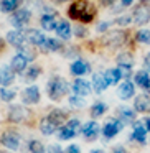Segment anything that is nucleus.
<instances>
[{
    "label": "nucleus",
    "instance_id": "nucleus-51",
    "mask_svg": "<svg viewBox=\"0 0 150 153\" xmlns=\"http://www.w3.org/2000/svg\"><path fill=\"white\" fill-rule=\"evenodd\" d=\"M143 2H147V0H143Z\"/></svg>",
    "mask_w": 150,
    "mask_h": 153
},
{
    "label": "nucleus",
    "instance_id": "nucleus-34",
    "mask_svg": "<svg viewBox=\"0 0 150 153\" xmlns=\"http://www.w3.org/2000/svg\"><path fill=\"white\" fill-rule=\"evenodd\" d=\"M30 152L31 153H45V148H43V145H41L40 142L31 140L30 142Z\"/></svg>",
    "mask_w": 150,
    "mask_h": 153
},
{
    "label": "nucleus",
    "instance_id": "nucleus-42",
    "mask_svg": "<svg viewBox=\"0 0 150 153\" xmlns=\"http://www.w3.org/2000/svg\"><path fill=\"white\" fill-rule=\"evenodd\" d=\"M112 153H127V152H125L124 146H116V148L112 150Z\"/></svg>",
    "mask_w": 150,
    "mask_h": 153
},
{
    "label": "nucleus",
    "instance_id": "nucleus-44",
    "mask_svg": "<svg viewBox=\"0 0 150 153\" xmlns=\"http://www.w3.org/2000/svg\"><path fill=\"white\" fill-rule=\"evenodd\" d=\"M132 2H134V0H122V7H129Z\"/></svg>",
    "mask_w": 150,
    "mask_h": 153
},
{
    "label": "nucleus",
    "instance_id": "nucleus-25",
    "mask_svg": "<svg viewBox=\"0 0 150 153\" xmlns=\"http://www.w3.org/2000/svg\"><path fill=\"white\" fill-rule=\"evenodd\" d=\"M134 140H137V142L140 143H145V137H147V130L143 128L140 123H135L134 125Z\"/></svg>",
    "mask_w": 150,
    "mask_h": 153
},
{
    "label": "nucleus",
    "instance_id": "nucleus-47",
    "mask_svg": "<svg viewBox=\"0 0 150 153\" xmlns=\"http://www.w3.org/2000/svg\"><path fill=\"white\" fill-rule=\"evenodd\" d=\"M91 153H104V152H102V150H93Z\"/></svg>",
    "mask_w": 150,
    "mask_h": 153
},
{
    "label": "nucleus",
    "instance_id": "nucleus-26",
    "mask_svg": "<svg viewBox=\"0 0 150 153\" xmlns=\"http://www.w3.org/2000/svg\"><path fill=\"white\" fill-rule=\"evenodd\" d=\"M106 79L109 84H117L120 81V77H122V73H120V69H109L106 71Z\"/></svg>",
    "mask_w": 150,
    "mask_h": 153
},
{
    "label": "nucleus",
    "instance_id": "nucleus-2",
    "mask_svg": "<svg viewBox=\"0 0 150 153\" xmlns=\"http://www.w3.org/2000/svg\"><path fill=\"white\" fill-rule=\"evenodd\" d=\"M46 91H48L50 99L61 100V97L66 96V92H68V84H66V81H64L63 77H58L56 76V77H53V79L48 82Z\"/></svg>",
    "mask_w": 150,
    "mask_h": 153
},
{
    "label": "nucleus",
    "instance_id": "nucleus-14",
    "mask_svg": "<svg viewBox=\"0 0 150 153\" xmlns=\"http://www.w3.org/2000/svg\"><path fill=\"white\" fill-rule=\"evenodd\" d=\"M2 143L10 150H17L18 148V135L15 132H5L2 137Z\"/></svg>",
    "mask_w": 150,
    "mask_h": 153
},
{
    "label": "nucleus",
    "instance_id": "nucleus-19",
    "mask_svg": "<svg viewBox=\"0 0 150 153\" xmlns=\"http://www.w3.org/2000/svg\"><path fill=\"white\" fill-rule=\"evenodd\" d=\"M54 31H56L58 36L63 38V40H69V38H71V27H69V23H68L66 20L58 22V27H56V30H54Z\"/></svg>",
    "mask_w": 150,
    "mask_h": 153
},
{
    "label": "nucleus",
    "instance_id": "nucleus-1",
    "mask_svg": "<svg viewBox=\"0 0 150 153\" xmlns=\"http://www.w3.org/2000/svg\"><path fill=\"white\" fill-rule=\"evenodd\" d=\"M96 15V8L86 2V0H79L76 4H73L69 7V17L74 18V20H79V22H91Z\"/></svg>",
    "mask_w": 150,
    "mask_h": 153
},
{
    "label": "nucleus",
    "instance_id": "nucleus-6",
    "mask_svg": "<svg viewBox=\"0 0 150 153\" xmlns=\"http://www.w3.org/2000/svg\"><path fill=\"white\" fill-rule=\"evenodd\" d=\"M134 22L137 25H145L150 22V7L149 5H140L134 10V15H132Z\"/></svg>",
    "mask_w": 150,
    "mask_h": 153
},
{
    "label": "nucleus",
    "instance_id": "nucleus-37",
    "mask_svg": "<svg viewBox=\"0 0 150 153\" xmlns=\"http://www.w3.org/2000/svg\"><path fill=\"white\" fill-rule=\"evenodd\" d=\"M40 74V68H37V66H33V68H30V71H28V74H27V77L28 79H35V77Z\"/></svg>",
    "mask_w": 150,
    "mask_h": 153
},
{
    "label": "nucleus",
    "instance_id": "nucleus-43",
    "mask_svg": "<svg viewBox=\"0 0 150 153\" xmlns=\"http://www.w3.org/2000/svg\"><path fill=\"white\" fill-rule=\"evenodd\" d=\"M143 64H145V68H147V69H150V53L145 56V59H143Z\"/></svg>",
    "mask_w": 150,
    "mask_h": 153
},
{
    "label": "nucleus",
    "instance_id": "nucleus-40",
    "mask_svg": "<svg viewBox=\"0 0 150 153\" xmlns=\"http://www.w3.org/2000/svg\"><path fill=\"white\" fill-rule=\"evenodd\" d=\"M74 33H76L78 36H84V35H86V30H84L83 27H76L74 28Z\"/></svg>",
    "mask_w": 150,
    "mask_h": 153
},
{
    "label": "nucleus",
    "instance_id": "nucleus-28",
    "mask_svg": "<svg viewBox=\"0 0 150 153\" xmlns=\"http://www.w3.org/2000/svg\"><path fill=\"white\" fill-rule=\"evenodd\" d=\"M50 119L60 127V125H63V120L66 119V114H64L63 110H53V112L50 114Z\"/></svg>",
    "mask_w": 150,
    "mask_h": 153
},
{
    "label": "nucleus",
    "instance_id": "nucleus-8",
    "mask_svg": "<svg viewBox=\"0 0 150 153\" xmlns=\"http://www.w3.org/2000/svg\"><path fill=\"white\" fill-rule=\"evenodd\" d=\"M122 122L120 120H110V122H107L106 125L102 127V135L106 137V138H112L116 133L120 132V128H122Z\"/></svg>",
    "mask_w": 150,
    "mask_h": 153
},
{
    "label": "nucleus",
    "instance_id": "nucleus-24",
    "mask_svg": "<svg viewBox=\"0 0 150 153\" xmlns=\"http://www.w3.org/2000/svg\"><path fill=\"white\" fill-rule=\"evenodd\" d=\"M17 7H18V0H0V10L2 12L10 13V12L18 10Z\"/></svg>",
    "mask_w": 150,
    "mask_h": 153
},
{
    "label": "nucleus",
    "instance_id": "nucleus-10",
    "mask_svg": "<svg viewBox=\"0 0 150 153\" xmlns=\"http://www.w3.org/2000/svg\"><path fill=\"white\" fill-rule=\"evenodd\" d=\"M7 41L12 45V46H15V48H23L27 38H25V35L22 33V31L12 30V31H8V33H7Z\"/></svg>",
    "mask_w": 150,
    "mask_h": 153
},
{
    "label": "nucleus",
    "instance_id": "nucleus-20",
    "mask_svg": "<svg viewBox=\"0 0 150 153\" xmlns=\"http://www.w3.org/2000/svg\"><path fill=\"white\" fill-rule=\"evenodd\" d=\"M137 112H150V99L147 96H139L134 102Z\"/></svg>",
    "mask_w": 150,
    "mask_h": 153
},
{
    "label": "nucleus",
    "instance_id": "nucleus-11",
    "mask_svg": "<svg viewBox=\"0 0 150 153\" xmlns=\"http://www.w3.org/2000/svg\"><path fill=\"white\" fill-rule=\"evenodd\" d=\"M13 79H15V73H13V69H12L10 66L0 68V84H2V86H8V84H12Z\"/></svg>",
    "mask_w": 150,
    "mask_h": 153
},
{
    "label": "nucleus",
    "instance_id": "nucleus-23",
    "mask_svg": "<svg viewBox=\"0 0 150 153\" xmlns=\"http://www.w3.org/2000/svg\"><path fill=\"white\" fill-rule=\"evenodd\" d=\"M135 84L140 86V87H143V89H149V86H150L149 73H145V71H139V73L135 74Z\"/></svg>",
    "mask_w": 150,
    "mask_h": 153
},
{
    "label": "nucleus",
    "instance_id": "nucleus-30",
    "mask_svg": "<svg viewBox=\"0 0 150 153\" xmlns=\"http://www.w3.org/2000/svg\"><path fill=\"white\" fill-rule=\"evenodd\" d=\"M45 50L46 51H58V50H61V43L58 40H53V38H48L46 41H45Z\"/></svg>",
    "mask_w": 150,
    "mask_h": 153
},
{
    "label": "nucleus",
    "instance_id": "nucleus-32",
    "mask_svg": "<svg viewBox=\"0 0 150 153\" xmlns=\"http://www.w3.org/2000/svg\"><path fill=\"white\" fill-rule=\"evenodd\" d=\"M0 99L5 100V102H10V100L15 99V92L10 89H7V87H2V89H0Z\"/></svg>",
    "mask_w": 150,
    "mask_h": 153
},
{
    "label": "nucleus",
    "instance_id": "nucleus-33",
    "mask_svg": "<svg viewBox=\"0 0 150 153\" xmlns=\"http://www.w3.org/2000/svg\"><path fill=\"white\" fill-rule=\"evenodd\" d=\"M137 40L143 45H150V30H140L137 33Z\"/></svg>",
    "mask_w": 150,
    "mask_h": 153
},
{
    "label": "nucleus",
    "instance_id": "nucleus-16",
    "mask_svg": "<svg viewBox=\"0 0 150 153\" xmlns=\"http://www.w3.org/2000/svg\"><path fill=\"white\" fill-rule=\"evenodd\" d=\"M25 117H27V110L22 105H12L10 109H8V119L13 120V122H20Z\"/></svg>",
    "mask_w": 150,
    "mask_h": 153
},
{
    "label": "nucleus",
    "instance_id": "nucleus-31",
    "mask_svg": "<svg viewBox=\"0 0 150 153\" xmlns=\"http://www.w3.org/2000/svg\"><path fill=\"white\" fill-rule=\"evenodd\" d=\"M117 63H119V66H124V68H132L134 64V59L130 54H120L119 58H117Z\"/></svg>",
    "mask_w": 150,
    "mask_h": 153
},
{
    "label": "nucleus",
    "instance_id": "nucleus-22",
    "mask_svg": "<svg viewBox=\"0 0 150 153\" xmlns=\"http://www.w3.org/2000/svg\"><path fill=\"white\" fill-rule=\"evenodd\" d=\"M40 22H41V27H43V30H46V31L56 30V27H58V23H56V20H54V17H53V15H50V13L43 15Z\"/></svg>",
    "mask_w": 150,
    "mask_h": 153
},
{
    "label": "nucleus",
    "instance_id": "nucleus-3",
    "mask_svg": "<svg viewBox=\"0 0 150 153\" xmlns=\"http://www.w3.org/2000/svg\"><path fill=\"white\" fill-rule=\"evenodd\" d=\"M31 13L28 8H18V10L13 12V15L10 17V23L13 25L15 28H23L25 25L30 22Z\"/></svg>",
    "mask_w": 150,
    "mask_h": 153
},
{
    "label": "nucleus",
    "instance_id": "nucleus-18",
    "mask_svg": "<svg viewBox=\"0 0 150 153\" xmlns=\"http://www.w3.org/2000/svg\"><path fill=\"white\" fill-rule=\"evenodd\" d=\"M56 128H58V125L50 119V115L45 117V119L40 122V130L45 133V135H51V133H54V132H56Z\"/></svg>",
    "mask_w": 150,
    "mask_h": 153
},
{
    "label": "nucleus",
    "instance_id": "nucleus-7",
    "mask_svg": "<svg viewBox=\"0 0 150 153\" xmlns=\"http://www.w3.org/2000/svg\"><path fill=\"white\" fill-rule=\"evenodd\" d=\"M22 100L25 104H37L40 100V91H38L37 86H30L27 89H23L22 92Z\"/></svg>",
    "mask_w": 150,
    "mask_h": 153
},
{
    "label": "nucleus",
    "instance_id": "nucleus-46",
    "mask_svg": "<svg viewBox=\"0 0 150 153\" xmlns=\"http://www.w3.org/2000/svg\"><path fill=\"white\" fill-rule=\"evenodd\" d=\"M145 125H147V130L150 132V119H147V120H145Z\"/></svg>",
    "mask_w": 150,
    "mask_h": 153
},
{
    "label": "nucleus",
    "instance_id": "nucleus-17",
    "mask_svg": "<svg viewBox=\"0 0 150 153\" xmlns=\"http://www.w3.org/2000/svg\"><path fill=\"white\" fill-rule=\"evenodd\" d=\"M71 73L74 76H83V74H87L89 73V64L83 59H78L71 64Z\"/></svg>",
    "mask_w": 150,
    "mask_h": 153
},
{
    "label": "nucleus",
    "instance_id": "nucleus-21",
    "mask_svg": "<svg viewBox=\"0 0 150 153\" xmlns=\"http://www.w3.org/2000/svg\"><path fill=\"white\" fill-rule=\"evenodd\" d=\"M134 91H135L134 84L130 82V81H125V82H124L122 86L119 87V97L125 100V99H129V97L134 96Z\"/></svg>",
    "mask_w": 150,
    "mask_h": 153
},
{
    "label": "nucleus",
    "instance_id": "nucleus-50",
    "mask_svg": "<svg viewBox=\"0 0 150 153\" xmlns=\"http://www.w3.org/2000/svg\"><path fill=\"white\" fill-rule=\"evenodd\" d=\"M149 91H150V86H149Z\"/></svg>",
    "mask_w": 150,
    "mask_h": 153
},
{
    "label": "nucleus",
    "instance_id": "nucleus-38",
    "mask_svg": "<svg viewBox=\"0 0 150 153\" xmlns=\"http://www.w3.org/2000/svg\"><path fill=\"white\" fill-rule=\"evenodd\" d=\"M64 153H81V150H79V146L78 145H71V146H68L66 148V152Z\"/></svg>",
    "mask_w": 150,
    "mask_h": 153
},
{
    "label": "nucleus",
    "instance_id": "nucleus-35",
    "mask_svg": "<svg viewBox=\"0 0 150 153\" xmlns=\"http://www.w3.org/2000/svg\"><path fill=\"white\" fill-rule=\"evenodd\" d=\"M69 104H71V105H74V107H84V105H86V102H84L83 99H79V97H76V96L69 99Z\"/></svg>",
    "mask_w": 150,
    "mask_h": 153
},
{
    "label": "nucleus",
    "instance_id": "nucleus-15",
    "mask_svg": "<svg viewBox=\"0 0 150 153\" xmlns=\"http://www.w3.org/2000/svg\"><path fill=\"white\" fill-rule=\"evenodd\" d=\"M93 86H94V91H96L97 94L106 91L107 86H109V82H107V79H106V74H94L93 76Z\"/></svg>",
    "mask_w": 150,
    "mask_h": 153
},
{
    "label": "nucleus",
    "instance_id": "nucleus-45",
    "mask_svg": "<svg viewBox=\"0 0 150 153\" xmlns=\"http://www.w3.org/2000/svg\"><path fill=\"white\" fill-rule=\"evenodd\" d=\"M112 2H114V0H101V4H102V5H110Z\"/></svg>",
    "mask_w": 150,
    "mask_h": 153
},
{
    "label": "nucleus",
    "instance_id": "nucleus-36",
    "mask_svg": "<svg viewBox=\"0 0 150 153\" xmlns=\"http://www.w3.org/2000/svg\"><path fill=\"white\" fill-rule=\"evenodd\" d=\"M132 20H134L132 17H129V15H124V17L117 18V20H116V23H117V25H122V27H124V25H129Z\"/></svg>",
    "mask_w": 150,
    "mask_h": 153
},
{
    "label": "nucleus",
    "instance_id": "nucleus-13",
    "mask_svg": "<svg viewBox=\"0 0 150 153\" xmlns=\"http://www.w3.org/2000/svg\"><path fill=\"white\" fill-rule=\"evenodd\" d=\"M83 135L87 140H96V137L99 135V125L96 122H87L86 125H83Z\"/></svg>",
    "mask_w": 150,
    "mask_h": 153
},
{
    "label": "nucleus",
    "instance_id": "nucleus-29",
    "mask_svg": "<svg viewBox=\"0 0 150 153\" xmlns=\"http://www.w3.org/2000/svg\"><path fill=\"white\" fill-rule=\"evenodd\" d=\"M106 109H107L106 104H102V102H96L93 107H91V115H93V117H101L104 112H106Z\"/></svg>",
    "mask_w": 150,
    "mask_h": 153
},
{
    "label": "nucleus",
    "instance_id": "nucleus-39",
    "mask_svg": "<svg viewBox=\"0 0 150 153\" xmlns=\"http://www.w3.org/2000/svg\"><path fill=\"white\" fill-rule=\"evenodd\" d=\"M48 153H63V150H61L58 145H50V148H48Z\"/></svg>",
    "mask_w": 150,
    "mask_h": 153
},
{
    "label": "nucleus",
    "instance_id": "nucleus-41",
    "mask_svg": "<svg viewBox=\"0 0 150 153\" xmlns=\"http://www.w3.org/2000/svg\"><path fill=\"white\" fill-rule=\"evenodd\" d=\"M107 27H109V23H99L97 25V31H106Z\"/></svg>",
    "mask_w": 150,
    "mask_h": 153
},
{
    "label": "nucleus",
    "instance_id": "nucleus-49",
    "mask_svg": "<svg viewBox=\"0 0 150 153\" xmlns=\"http://www.w3.org/2000/svg\"><path fill=\"white\" fill-rule=\"evenodd\" d=\"M0 153H7V152H0Z\"/></svg>",
    "mask_w": 150,
    "mask_h": 153
},
{
    "label": "nucleus",
    "instance_id": "nucleus-27",
    "mask_svg": "<svg viewBox=\"0 0 150 153\" xmlns=\"http://www.w3.org/2000/svg\"><path fill=\"white\" fill-rule=\"evenodd\" d=\"M119 117L122 119V122H132L135 119V112L130 110L129 107H120L119 109Z\"/></svg>",
    "mask_w": 150,
    "mask_h": 153
},
{
    "label": "nucleus",
    "instance_id": "nucleus-9",
    "mask_svg": "<svg viewBox=\"0 0 150 153\" xmlns=\"http://www.w3.org/2000/svg\"><path fill=\"white\" fill-rule=\"evenodd\" d=\"M25 38H27L28 43L35 45V46H43L45 41H46L45 35L41 33V31H38V30H27L25 31Z\"/></svg>",
    "mask_w": 150,
    "mask_h": 153
},
{
    "label": "nucleus",
    "instance_id": "nucleus-4",
    "mask_svg": "<svg viewBox=\"0 0 150 153\" xmlns=\"http://www.w3.org/2000/svg\"><path fill=\"white\" fill-rule=\"evenodd\" d=\"M31 58L27 56L25 53H18L13 56V59H12L10 63V68L13 69V73H18V74H23V71L27 69V64L28 61H30Z\"/></svg>",
    "mask_w": 150,
    "mask_h": 153
},
{
    "label": "nucleus",
    "instance_id": "nucleus-48",
    "mask_svg": "<svg viewBox=\"0 0 150 153\" xmlns=\"http://www.w3.org/2000/svg\"><path fill=\"white\" fill-rule=\"evenodd\" d=\"M58 2H66V0H58Z\"/></svg>",
    "mask_w": 150,
    "mask_h": 153
},
{
    "label": "nucleus",
    "instance_id": "nucleus-12",
    "mask_svg": "<svg viewBox=\"0 0 150 153\" xmlns=\"http://www.w3.org/2000/svg\"><path fill=\"white\" fill-rule=\"evenodd\" d=\"M73 91L76 96H87V94L91 92V86L87 81L84 79H76L73 84Z\"/></svg>",
    "mask_w": 150,
    "mask_h": 153
},
{
    "label": "nucleus",
    "instance_id": "nucleus-5",
    "mask_svg": "<svg viewBox=\"0 0 150 153\" xmlns=\"http://www.w3.org/2000/svg\"><path fill=\"white\" fill-rule=\"evenodd\" d=\"M79 120H76V119H73V120H69V122L66 123V125L63 127V128L60 130V138L61 140H69V138H73L74 135L78 133V130H79Z\"/></svg>",
    "mask_w": 150,
    "mask_h": 153
}]
</instances>
